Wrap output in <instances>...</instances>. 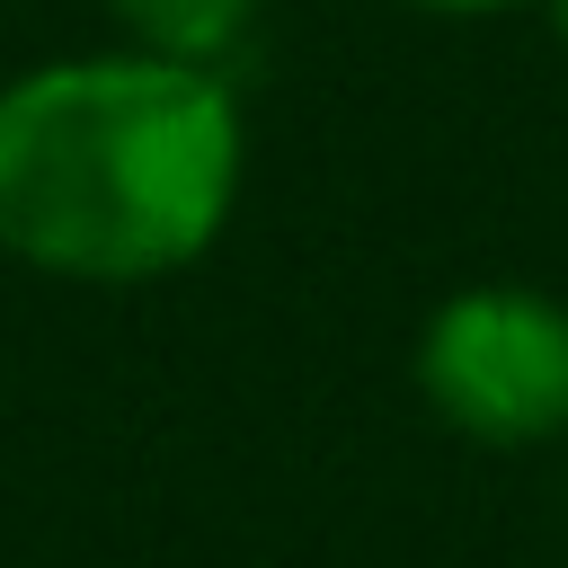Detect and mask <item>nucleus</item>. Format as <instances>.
<instances>
[{
    "label": "nucleus",
    "mask_w": 568,
    "mask_h": 568,
    "mask_svg": "<svg viewBox=\"0 0 568 568\" xmlns=\"http://www.w3.org/2000/svg\"><path fill=\"white\" fill-rule=\"evenodd\" d=\"M248 186L231 71L62 53L0 89V248L53 284H160L222 248Z\"/></svg>",
    "instance_id": "f257e3e1"
},
{
    "label": "nucleus",
    "mask_w": 568,
    "mask_h": 568,
    "mask_svg": "<svg viewBox=\"0 0 568 568\" xmlns=\"http://www.w3.org/2000/svg\"><path fill=\"white\" fill-rule=\"evenodd\" d=\"M532 9H541V27H550V44L568 53V0H532Z\"/></svg>",
    "instance_id": "39448f33"
},
{
    "label": "nucleus",
    "mask_w": 568,
    "mask_h": 568,
    "mask_svg": "<svg viewBox=\"0 0 568 568\" xmlns=\"http://www.w3.org/2000/svg\"><path fill=\"white\" fill-rule=\"evenodd\" d=\"M266 0H106V18L124 27V44L142 53H178V62H231L248 44Z\"/></svg>",
    "instance_id": "7ed1b4c3"
},
{
    "label": "nucleus",
    "mask_w": 568,
    "mask_h": 568,
    "mask_svg": "<svg viewBox=\"0 0 568 568\" xmlns=\"http://www.w3.org/2000/svg\"><path fill=\"white\" fill-rule=\"evenodd\" d=\"M417 18H506V9H532V0H399Z\"/></svg>",
    "instance_id": "20e7f679"
},
{
    "label": "nucleus",
    "mask_w": 568,
    "mask_h": 568,
    "mask_svg": "<svg viewBox=\"0 0 568 568\" xmlns=\"http://www.w3.org/2000/svg\"><path fill=\"white\" fill-rule=\"evenodd\" d=\"M417 408L479 453L568 444V302L550 284L479 275L426 302L408 337Z\"/></svg>",
    "instance_id": "f03ea898"
}]
</instances>
